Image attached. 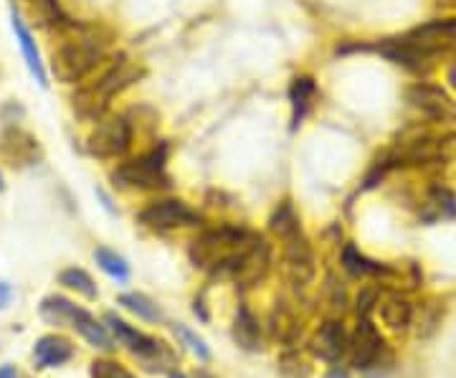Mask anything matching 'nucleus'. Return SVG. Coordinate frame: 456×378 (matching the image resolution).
I'll return each mask as SVG.
<instances>
[{
    "mask_svg": "<svg viewBox=\"0 0 456 378\" xmlns=\"http://www.w3.org/2000/svg\"><path fill=\"white\" fill-rule=\"evenodd\" d=\"M193 313H196L203 323H208V320H211V315L206 313V308H203V300H196V302H193Z\"/></svg>",
    "mask_w": 456,
    "mask_h": 378,
    "instance_id": "36",
    "label": "nucleus"
},
{
    "mask_svg": "<svg viewBox=\"0 0 456 378\" xmlns=\"http://www.w3.org/2000/svg\"><path fill=\"white\" fill-rule=\"evenodd\" d=\"M340 262L342 269H345L350 277H388V275H393V269L388 264L368 259L355 244H345V247H342Z\"/></svg>",
    "mask_w": 456,
    "mask_h": 378,
    "instance_id": "21",
    "label": "nucleus"
},
{
    "mask_svg": "<svg viewBox=\"0 0 456 378\" xmlns=\"http://www.w3.org/2000/svg\"><path fill=\"white\" fill-rule=\"evenodd\" d=\"M97 196L102 198V206H104V209H107L110 214H117V209H114V206H112V198L107 196V193H104L102 188H97Z\"/></svg>",
    "mask_w": 456,
    "mask_h": 378,
    "instance_id": "37",
    "label": "nucleus"
},
{
    "mask_svg": "<svg viewBox=\"0 0 456 378\" xmlns=\"http://www.w3.org/2000/svg\"><path fill=\"white\" fill-rule=\"evenodd\" d=\"M314 79L312 77H297L289 89V99H292V130L302 125V119L310 112L312 99H314Z\"/></svg>",
    "mask_w": 456,
    "mask_h": 378,
    "instance_id": "23",
    "label": "nucleus"
},
{
    "mask_svg": "<svg viewBox=\"0 0 456 378\" xmlns=\"http://www.w3.org/2000/svg\"><path fill=\"white\" fill-rule=\"evenodd\" d=\"M441 325V310L436 305H424V315L419 320V338H431Z\"/></svg>",
    "mask_w": 456,
    "mask_h": 378,
    "instance_id": "33",
    "label": "nucleus"
},
{
    "mask_svg": "<svg viewBox=\"0 0 456 378\" xmlns=\"http://www.w3.org/2000/svg\"><path fill=\"white\" fill-rule=\"evenodd\" d=\"M145 77V69H140L137 64L127 62L125 56L114 59L112 64L107 66L102 74H99L94 82L84 84L74 92V112L82 117V119H94L97 122L99 117L107 112L110 102H112L114 94L125 92L127 86L142 79Z\"/></svg>",
    "mask_w": 456,
    "mask_h": 378,
    "instance_id": "3",
    "label": "nucleus"
},
{
    "mask_svg": "<svg viewBox=\"0 0 456 378\" xmlns=\"http://www.w3.org/2000/svg\"><path fill=\"white\" fill-rule=\"evenodd\" d=\"M59 284H64L66 290L79 292V295L86 297V300H97L99 297L97 282L92 280L89 272H84L79 267H69V269H64V272L59 275Z\"/></svg>",
    "mask_w": 456,
    "mask_h": 378,
    "instance_id": "27",
    "label": "nucleus"
},
{
    "mask_svg": "<svg viewBox=\"0 0 456 378\" xmlns=\"http://www.w3.org/2000/svg\"><path fill=\"white\" fill-rule=\"evenodd\" d=\"M173 333H175V338L180 341V346L188 348L198 361H211V348H208V343L198 335L196 330H191L185 323H175V325H173Z\"/></svg>",
    "mask_w": 456,
    "mask_h": 378,
    "instance_id": "30",
    "label": "nucleus"
},
{
    "mask_svg": "<svg viewBox=\"0 0 456 378\" xmlns=\"http://www.w3.org/2000/svg\"><path fill=\"white\" fill-rule=\"evenodd\" d=\"M406 99L411 107L421 110L426 117L436 119V122H454L456 119V102L441 86L434 84H413L408 86Z\"/></svg>",
    "mask_w": 456,
    "mask_h": 378,
    "instance_id": "12",
    "label": "nucleus"
},
{
    "mask_svg": "<svg viewBox=\"0 0 456 378\" xmlns=\"http://www.w3.org/2000/svg\"><path fill=\"white\" fill-rule=\"evenodd\" d=\"M380 315H383V323L395 333H403L408 325L413 323V308L406 297L391 295L383 305H380Z\"/></svg>",
    "mask_w": 456,
    "mask_h": 378,
    "instance_id": "25",
    "label": "nucleus"
},
{
    "mask_svg": "<svg viewBox=\"0 0 456 378\" xmlns=\"http://www.w3.org/2000/svg\"><path fill=\"white\" fill-rule=\"evenodd\" d=\"M13 8L26 23H36L38 29H61L69 23L56 0H13Z\"/></svg>",
    "mask_w": 456,
    "mask_h": 378,
    "instance_id": "17",
    "label": "nucleus"
},
{
    "mask_svg": "<svg viewBox=\"0 0 456 378\" xmlns=\"http://www.w3.org/2000/svg\"><path fill=\"white\" fill-rule=\"evenodd\" d=\"M94 259H97L99 269L107 272L112 280L117 282H127L130 280V264L125 257H119L117 251H112L110 247H97L94 249Z\"/></svg>",
    "mask_w": 456,
    "mask_h": 378,
    "instance_id": "28",
    "label": "nucleus"
},
{
    "mask_svg": "<svg viewBox=\"0 0 456 378\" xmlns=\"http://www.w3.org/2000/svg\"><path fill=\"white\" fill-rule=\"evenodd\" d=\"M11 300H13V290L5 282H0V310H5L11 305Z\"/></svg>",
    "mask_w": 456,
    "mask_h": 378,
    "instance_id": "35",
    "label": "nucleus"
},
{
    "mask_svg": "<svg viewBox=\"0 0 456 378\" xmlns=\"http://www.w3.org/2000/svg\"><path fill=\"white\" fill-rule=\"evenodd\" d=\"M0 191H5V181H3V173H0Z\"/></svg>",
    "mask_w": 456,
    "mask_h": 378,
    "instance_id": "43",
    "label": "nucleus"
},
{
    "mask_svg": "<svg viewBox=\"0 0 456 378\" xmlns=\"http://www.w3.org/2000/svg\"><path fill=\"white\" fill-rule=\"evenodd\" d=\"M132 130L125 117H99L94 130L86 137V152L94 158H119L130 150Z\"/></svg>",
    "mask_w": 456,
    "mask_h": 378,
    "instance_id": "7",
    "label": "nucleus"
},
{
    "mask_svg": "<svg viewBox=\"0 0 456 378\" xmlns=\"http://www.w3.org/2000/svg\"><path fill=\"white\" fill-rule=\"evenodd\" d=\"M325 378H350V374H347L345 368H332Z\"/></svg>",
    "mask_w": 456,
    "mask_h": 378,
    "instance_id": "39",
    "label": "nucleus"
},
{
    "mask_svg": "<svg viewBox=\"0 0 456 378\" xmlns=\"http://www.w3.org/2000/svg\"><path fill=\"white\" fill-rule=\"evenodd\" d=\"M269 335L281 346H294L299 338V320L287 302H277L269 313Z\"/></svg>",
    "mask_w": 456,
    "mask_h": 378,
    "instance_id": "22",
    "label": "nucleus"
},
{
    "mask_svg": "<svg viewBox=\"0 0 456 378\" xmlns=\"http://www.w3.org/2000/svg\"><path fill=\"white\" fill-rule=\"evenodd\" d=\"M11 23H13V31H16V38L18 44H20V51H23V59H26L28 71L33 74V79L46 89L49 86V74H46V66H44V59H41V51L36 46V38H33L28 23L18 16L16 8L11 11Z\"/></svg>",
    "mask_w": 456,
    "mask_h": 378,
    "instance_id": "18",
    "label": "nucleus"
},
{
    "mask_svg": "<svg viewBox=\"0 0 456 378\" xmlns=\"http://www.w3.org/2000/svg\"><path fill=\"white\" fill-rule=\"evenodd\" d=\"M452 84H454V86H456V66H454V69H452Z\"/></svg>",
    "mask_w": 456,
    "mask_h": 378,
    "instance_id": "42",
    "label": "nucleus"
},
{
    "mask_svg": "<svg viewBox=\"0 0 456 378\" xmlns=\"http://www.w3.org/2000/svg\"><path fill=\"white\" fill-rule=\"evenodd\" d=\"M350 346V338L345 333V325L340 320H325L320 328L312 333L310 338V353L314 358L325 363H340L347 353Z\"/></svg>",
    "mask_w": 456,
    "mask_h": 378,
    "instance_id": "14",
    "label": "nucleus"
},
{
    "mask_svg": "<svg viewBox=\"0 0 456 378\" xmlns=\"http://www.w3.org/2000/svg\"><path fill=\"white\" fill-rule=\"evenodd\" d=\"M0 158L11 168H31L41 163L44 150L31 132H26L18 125H5L0 132Z\"/></svg>",
    "mask_w": 456,
    "mask_h": 378,
    "instance_id": "9",
    "label": "nucleus"
},
{
    "mask_svg": "<svg viewBox=\"0 0 456 378\" xmlns=\"http://www.w3.org/2000/svg\"><path fill=\"white\" fill-rule=\"evenodd\" d=\"M375 302H378V292L375 290H362L358 297V315L360 317H368L370 310L375 308Z\"/></svg>",
    "mask_w": 456,
    "mask_h": 378,
    "instance_id": "34",
    "label": "nucleus"
},
{
    "mask_svg": "<svg viewBox=\"0 0 456 378\" xmlns=\"http://www.w3.org/2000/svg\"><path fill=\"white\" fill-rule=\"evenodd\" d=\"M426 203L431 209V214L426 216V221H434L436 216H441V218H454L456 216V196L449 188H444V185H434L428 191V201Z\"/></svg>",
    "mask_w": 456,
    "mask_h": 378,
    "instance_id": "29",
    "label": "nucleus"
},
{
    "mask_svg": "<svg viewBox=\"0 0 456 378\" xmlns=\"http://www.w3.org/2000/svg\"><path fill=\"white\" fill-rule=\"evenodd\" d=\"M419 46H424L431 53H444L452 46H456V18H444V21H431L408 33Z\"/></svg>",
    "mask_w": 456,
    "mask_h": 378,
    "instance_id": "16",
    "label": "nucleus"
},
{
    "mask_svg": "<svg viewBox=\"0 0 456 378\" xmlns=\"http://www.w3.org/2000/svg\"><path fill=\"white\" fill-rule=\"evenodd\" d=\"M38 313H41V317H44L49 325H66V328H74L89 346L99 348V350H112L114 348L112 333L107 330V325H102L94 315L86 313L84 308L74 305V302L66 300V297H44Z\"/></svg>",
    "mask_w": 456,
    "mask_h": 378,
    "instance_id": "4",
    "label": "nucleus"
},
{
    "mask_svg": "<svg viewBox=\"0 0 456 378\" xmlns=\"http://www.w3.org/2000/svg\"><path fill=\"white\" fill-rule=\"evenodd\" d=\"M74 358V343L64 338V335H44L36 341L33 346V361H36V368H59Z\"/></svg>",
    "mask_w": 456,
    "mask_h": 378,
    "instance_id": "19",
    "label": "nucleus"
},
{
    "mask_svg": "<svg viewBox=\"0 0 456 378\" xmlns=\"http://www.w3.org/2000/svg\"><path fill=\"white\" fill-rule=\"evenodd\" d=\"M0 378H18L16 366H0Z\"/></svg>",
    "mask_w": 456,
    "mask_h": 378,
    "instance_id": "38",
    "label": "nucleus"
},
{
    "mask_svg": "<svg viewBox=\"0 0 456 378\" xmlns=\"http://www.w3.org/2000/svg\"><path fill=\"white\" fill-rule=\"evenodd\" d=\"M279 374L284 378H310L312 368L310 363L305 361L297 350H287V353L279 358Z\"/></svg>",
    "mask_w": 456,
    "mask_h": 378,
    "instance_id": "31",
    "label": "nucleus"
},
{
    "mask_svg": "<svg viewBox=\"0 0 456 378\" xmlns=\"http://www.w3.org/2000/svg\"><path fill=\"white\" fill-rule=\"evenodd\" d=\"M59 46L51 51V74L64 84L84 82L102 62H104V49L92 33L77 23H64L61 29Z\"/></svg>",
    "mask_w": 456,
    "mask_h": 378,
    "instance_id": "1",
    "label": "nucleus"
},
{
    "mask_svg": "<svg viewBox=\"0 0 456 378\" xmlns=\"http://www.w3.org/2000/svg\"><path fill=\"white\" fill-rule=\"evenodd\" d=\"M140 224H145L147 229L155 231H173L185 229V226H198L200 216L178 198H165V201H155L147 209L140 211Z\"/></svg>",
    "mask_w": 456,
    "mask_h": 378,
    "instance_id": "8",
    "label": "nucleus"
},
{
    "mask_svg": "<svg viewBox=\"0 0 456 378\" xmlns=\"http://www.w3.org/2000/svg\"><path fill=\"white\" fill-rule=\"evenodd\" d=\"M89 376L92 378H134L122 366V363L110 361V358H97V361H92L89 366Z\"/></svg>",
    "mask_w": 456,
    "mask_h": 378,
    "instance_id": "32",
    "label": "nucleus"
},
{
    "mask_svg": "<svg viewBox=\"0 0 456 378\" xmlns=\"http://www.w3.org/2000/svg\"><path fill=\"white\" fill-rule=\"evenodd\" d=\"M284 269L297 287H305L314 280V251H312L310 239L302 231L284 239Z\"/></svg>",
    "mask_w": 456,
    "mask_h": 378,
    "instance_id": "13",
    "label": "nucleus"
},
{
    "mask_svg": "<svg viewBox=\"0 0 456 378\" xmlns=\"http://www.w3.org/2000/svg\"><path fill=\"white\" fill-rule=\"evenodd\" d=\"M254 239L256 234L241 226H216V229L203 231L198 239L191 242L188 257L198 269L211 272L216 277H228L233 262L244 254Z\"/></svg>",
    "mask_w": 456,
    "mask_h": 378,
    "instance_id": "2",
    "label": "nucleus"
},
{
    "mask_svg": "<svg viewBox=\"0 0 456 378\" xmlns=\"http://www.w3.org/2000/svg\"><path fill=\"white\" fill-rule=\"evenodd\" d=\"M269 269H272V247L261 236H256L244 254L233 262L228 277L246 290V287H256L259 282L266 280Z\"/></svg>",
    "mask_w": 456,
    "mask_h": 378,
    "instance_id": "10",
    "label": "nucleus"
},
{
    "mask_svg": "<svg viewBox=\"0 0 456 378\" xmlns=\"http://www.w3.org/2000/svg\"><path fill=\"white\" fill-rule=\"evenodd\" d=\"M167 378H188L185 374H180V371H170V376Z\"/></svg>",
    "mask_w": 456,
    "mask_h": 378,
    "instance_id": "40",
    "label": "nucleus"
},
{
    "mask_svg": "<svg viewBox=\"0 0 456 378\" xmlns=\"http://www.w3.org/2000/svg\"><path fill=\"white\" fill-rule=\"evenodd\" d=\"M196 378H213V376H211V374H208V371H198Z\"/></svg>",
    "mask_w": 456,
    "mask_h": 378,
    "instance_id": "41",
    "label": "nucleus"
},
{
    "mask_svg": "<svg viewBox=\"0 0 456 378\" xmlns=\"http://www.w3.org/2000/svg\"><path fill=\"white\" fill-rule=\"evenodd\" d=\"M347 350H350V361H353V366L358 371H370L373 366H378V358L386 350V341H383V335L370 323V317H360L358 328H355L353 338H350Z\"/></svg>",
    "mask_w": 456,
    "mask_h": 378,
    "instance_id": "11",
    "label": "nucleus"
},
{
    "mask_svg": "<svg viewBox=\"0 0 456 378\" xmlns=\"http://www.w3.org/2000/svg\"><path fill=\"white\" fill-rule=\"evenodd\" d=\"M231 338L246 353H259L261 348H264V333H261L259 317L251 313L246 305H239V310L233 315Z\"/></svg>",
    "mask_w": 456,
    "mask_h": 378,
    "instance_id": "20",
    "label": "nucleus"
},
{
    "mask_svg": "<svg viewBox=\"0 0 456 378\" xmlns=\"http://www.w3.org/2000/svg\"><path fill=\"white\" fill-rule=\"evenodd\" d=\"M269 231L277 234L281 242L289 239L297 231H302V224H299V216L294 211L292 201H281L274 209V214L269 216Z\"/></svg>",
    "mask_w": 456,
    "mask_h": 378,
    "instance_id": "26",
    "label": "nucleus"
},
{
    "mask_svg": "<svg viewBox=\"0 0 456 378\" xmlns=\"http://www.w3.org/2000/svg\"><path fill=\"white\" fill-rule=\"evenodd\" d=\"M165 160H167V148L165 145L150 150V152L140 155V158H132V160L122 163L112 173L114 185L140 188V191H163V188H170Z\"/></svg>",
    "mask_w": 456,
    "mask_h": 378,
    "instance_id": "6",
    "label": "nucleus"
},
{
    "mask_svg": "<svg viewBox=\"0 0 456 378\" xmlns=\"http://www.w3.org/2000/svg\"><path fill=\"white\" fill-rule=\"evenodd\" d=\"M117 302L145 323H163L165 320L163 308L152 297L142 295V292H125V295L117 297Z\"/></svg>",
    "mask_w": 456,
    "mask_h": 378,
    "instance_id": "24",
    "label": "nucleus"
},
{
    "mask_svg": "<svg viewBox=\"0 0 456 378\" xmlns=\"http://www.w3.org/2000/svg\"><path fill=\"white\" fill-rule=\"evenodd\" d=\"M104 323H107V330L112 333L114 338L127 348L132 356H137L140 361L145 363L150 371H167L175 363L173 350L165 346L163 341H158L152 335H145V333H140L137 328H132L130 323H125L119 315L107 313L104 315Z\"/></svg>",
    "mask_w": 456,
    "mask_h": 378,
    "instance_id": "5",
    "label": "nucleus"
},
{
    "mask_svg": "<svg viewBox=\"0 0 456 378\" xmlns=\"http://www.w3.org/2000/svg\"><path fill=\"white\" fill-rule=\"evenodd\" d=\"M378 53H383L386 59H391L393 64H401L411 69V71H424L431 66V62L436 59V53H431L424 46H419L413 38H386V41H380L378 46H375Z\"/></svg>",
    "mask_w": 456,
    "mask_h": 378,
    "instance_id": "15",
    "label": "nucleus"
}]
</instances>
